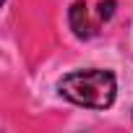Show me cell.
I'll use <instances>...</instances> for the list:
<instances>
[{"label": "cell", "mask_w": 133, "mask_h": 133, "mask_svg": "<svg viewBox=\"0 0 133 133\" xmlns=\"http://www.w3.org/2000/svg\"><path fill=\"white\" fill-rule=\"evenodd\" d=\"M68 21H71V29H73V34H76L78 39H89V37L97 31V26H94L91 18H89V11H86V3H84V0H76V3L71 5Z\"/></svg>", "instance_id": "cell-2"}, {"label": "cell", "mask_w": 133, "mask_h": 133, "mask_svg": "<svg viewBox=\"0 0 133 133\" xmlns=\"http://www.w3.org/2000/svg\"><path fill=\"white\" fill-rule=\"evenodd\" d=\"M57 89L73 104H81L89 110H107L115 102L117 84L110 71L89 68V71H73L68 76H63Z\"/></svg>", "instance_id": "cell-1"}, {"label": "cell", "mask_w": 133, "mask_h": 133, "mask_svg": "<svg viewBox=\"0 0 133 133\" xmlns=\"http://www.w3.org/2000/svg\"><path fill=\"white\" fill-rule=\"evenodd\" d=\"M99 18L102 21H107V18H112V13H115V0H102L99 3Z\"/></svg>", "instance_id": "cell-3"}]
</instances>
